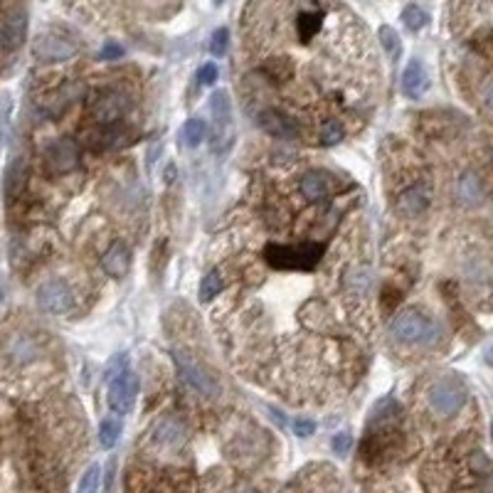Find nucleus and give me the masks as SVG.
Listing matches in <instances>:
<instances>
[{
  "mask_svg": "<svg viewBox=\"0 0 493 493\" xmlns=\"http://www.w3.org/2000/svg\"><path fill=\"white\" fill-rule=\"evenodd\" d=\"M390 336L404 345H434L442 340L439 323L419 309H407L397 314L390 323Z\"/></svg>",
  "mask_w": 493,
  "mask_h": 493,
  "instance_id": "obj_1",
  "label": "nucleus"
},
{
  "mask_svg": "<svg viewBox=\"0 0 493 493\" xmlns=\"http://www.w3.org/2000/svg\"><path fill=\"white\" fill-rule=\"evenodd\" d=\"M323 242H299V245H269L264 249V259L269 267L282 272H311L323 259Z\"/></svg>",
  "mask_w": 493,
  "mask_h": 493,
  "instance_id": "obj_2",
  "label": "nucleus"
},
{
  "mask_svg": "<svg viewBox=\"0 0 493 493\" xmlns=\"http://www.w3.org/2000/svg\"><path fill=\"white\" fill-rule=\"evenodd\" d=\"M178 370H180V377L183 382L190 387L193 392L202 394V397L212 399L220 394V380L210 372V367L200 365L197 360L188 355H178Z\"/></svg>",
  "mask_w": 493,
  "mask_h": 493,
  "instance_id": "obj_3",
  "label": "nucleus"
},
{
  "mask_svg": "<svg viewBox=\"0 0 493 493\" xmlns=\"http://www.w3.org/2000/svg\"><path fill=\"white\" fill-rule=\"evenodd\" d=\"M136 394H138V377L133 375L128 367H123L121 372L109 377L106 402L113 412H118V414L131 412L133 404H136Z\"/></svg>",
  "mask_w": 493,
  "mask_h": 493,
  "instance_id": "obj_4",
  "label": "nucleus"
},
{
  "mask_svg": "<svg viewBox=\"0 0 493 493\" xmlns=\"http://www.w3.org/2000/svg\"><path fill=\"white\" fill-rule=\"evenodd\" d=\"M466 399V390L461 382L456 380H439L429 392V404L439 417H451L461 409Z\"/></svg>",
  "mask_w": 493,
  "mask_h": 493,
  "instance_id": "obj_5",
  "label": "nucleus"
},
{
  "mask_svg": "<svg viewBox=\"0 0 493 493\" xmlns=\"http://www.w3.org/2000/svg\"><path fill=\"white\" fill-rule=\"evenodd\" d=\"M38 304L48 314H67L74 306V296H72V289L62 279H50V282H45L40 287Z\"/></svg>",
  "mask_w": 493,
  "mask_h": 493,
  "instance_id": "obj_6",
  "label": "nucleus"
},
{
  "mask_svg": "<svg viewBox=\"0 0 493 493\" xmlns=\"http://www.w3.org/2000/svg\"><path fill=\"white\" fill-rule=\"evenodd\" d=\"M257 123L267 133L277 138H296L299 136V123L296 118L289 116L287 111H279V109H262L257 113Z\"/></svg>",
  "mask_w": 493,
  "mask_h": 493,
  "instance_id": "obj_7",
  "label": "nucleus"
},
{
  "mask_svg": "<svg viewBox=\"0 0 493 493\" xmlns=\"http://www.w3.org/2000/svg\"><path fill=\"white\" fill-rule=\"evenodd\" d=\"M336 185H338V180L328 170H309L301 178V193L309 200H323V197L336 193Z\"/></svg>",
  "mask_w": 493,
  "mask_h": 493,
  "instance_id": "obj_8",
  "label": "nucleus"
},
{
  "mask_svg": "<svg viewBox=\"0 0 493 493\" xmlns=\"http://www.w3.org/2000/svg\"><path fill=\"white\" fill-rule=\"evenodd\" d=\"M79 163V150L72 141L62 138V141H55L48 148V165L57 173H70V170L77 168Z\"/></svg>",
  "mask_w": 493,
  "mask_h": 493,
  "instance_id": "obj_9",
  "label": "nucleus"
},
{
  "mask_svg": "<svg viewBox=\"0 0 493 493\" xmlns=\"http://www.w3.org/2000/svg\"><path fill=\"white\" fill-rule=\"evenodd\" d=\"M35 55L43 62H62L70 60L74 55V45H70L67 40H62L60 35H43L35 43Z\"/></svg>",
  "mask_w": 493,
  "mask_h": 493,
  "instance_id": "obj_10",
  "label": "nucleus"
},
{
  "mask_svg": "<svg viewBox=\"0 0 493 493\" xmlns=\"http://www.w3.org/2000/svg\"><path fill=\"white\" fill-rule=\"evenodd\" d=\"M402 89L407 96H422L427 94L429 89V74H427V67L422 65L419 60H412L407 67H404V74H402Z\"/></svg>",
  "mask_w": 493,
  "mask_h": 493,
  "instance_id": "obj_11",
  "label": "nucleus"
},
{
  "mask_svg": "<svg viewBox=\"0 0 493 493\" xmlns=\"http://www.w3.org/2000/svg\"><path fill=\"white\" fill-rule=\"evenodd\" d=\"M25 33H28V15L18 10V13L10 15L8 23L0 30V45L5 50H18L25 43Z\"/></svg>",
  "mask_w": 493,
  "mask_h": 493,
  "instance_id": "obj_12",
  "label": "nucleus"
},
{
  "mask_svg": "<svg viewBox=\"0 0 493 493\" xmlns=\"http://www.w3.org/2000/svg\"><path fill=\"white\" fill-rule=\"evenodd\" d=\"M397 207L402 215H419L429 207V190L424 185H417V188H409L399 195Z\"/></svg>",
  "mask_w": 493,
  "mask_h": 493,
  "instance_id": "obj_13",
  "label": "nucleus"
},
{
  "mask_svg": "<svg viewBox=\"0 0 493 493\" xmlns=\"http://www.w3.org/2000/svg\"><path fill=\"white\" fill-rule=\"evenodd\" d=\"M101 264H104V269L111 274V277H123V274H126V269H128V264H131V254H128V249H126L123 242H116V245L104 254Z\"/></svg>",
  "mask_w": 493,
  "mask_h": 493,
  "instance_id": "obj_14",
  "label": "nucleus"
},
{
  "mask_svg": "<svg viewBox=\"0 0 493 493\" xmlns=\"http://www.w3.org/2000/svg\"><path fill=\"white\" fill-rule=\"evenodd\" d=\"M321 25H323V13H316V10H304V13L296 15V33H299L301 43H311V40L318 35Z\"/></svg>",
  "mask_w": 493,
  "mask_h": 493,
  "instance_id": "obj_15",
  "label": "nucleus"
},
{
  "mask_svg": "<svg viewBox=\"0 0 493 493\" xmlns=\"http://www.w3.org/2000/svg\"><path fill=\"white\" fill-rule=\"evenodd\" d=\"M155 442L163 444V446H180L185 442V429L180 422L175 419H163V422L155 427Z\"/></svg>",
  "mask_w": 493,
  "mask_h": 493,
  "instance_id": "obj_16",
  "label": "nucleus"
},
{
  "mask_svg": "<svg viewBox=\"0 0 493 493\" xmlns=\"http://www.w3.org/2000/svg\"><path fill=\"white\" fill-rule=\"evenodd\" d=\"M205 136H207V123L197 116L188 118V121L183 123V128H180V138H183V143L188 148H197L205 141Z\"/></svg>",
  "mask_w": 493,
  "mask_h": 493,
  "instance_id": "obj_17",
  "label": "nucleus"
},
{
  "mask_svg": "<svg viewBox=\"0 0 493 493\" xmlns=\"http://www.w3.org/2000/svg\"><path fill=\"white\" fill-rule=\"evenodd\" d=\"M210 106H212V113H215V121L217 126H227L232 118V101H230V94L222 89H217L215 94L210 99Z\"/></svg>",
  "mask_w": 493,
  "mask_h": 493,
  "instance_id": "obj_18",
  "label": "nucleus"
},
{
  "mask_svg": "<svg viewBox=\"0 0 493 493\" xmlns=\"http://www.w3.org/2000/svg\"><path fill=\"white\" fill-rule=\"evenodd\" d=\"M456 195H459V200L464 202V205H476V202H481V197H484V190H481V183L476 175H464V180L459 183V190H456Z\"/></svg>",
  "mask_w": 493,
  "mask_h": 493,
  "instance_id": "obj_19",
  "label": "nucleus"
},
{
  "mask_svg": "<svg viewBox=\"0 0 493 493\" xmlns=\"http://www.w3.org/2000/svg\"><path fill=\"white\" fill-rule=\"evenodd\" d=\"M377 38H380V45L385 48L390 60H397V57L402 55V40H399V35L394 33L390 25H380V30H377Z\"/></svg>",
  "mask_w": 493,
  "mask_h": 493,
  "instance_id": "obj_20",
  "label": "nucleus"
},
{
  "mask_svg": "<svg viewBox=\"0 0 493 493\" xmlns=\"http://www.w3.org/2000/svg\"><path fill=\"white\" fill-rule=\"evenodd\" d=\"M402 23L407 30H412V33H419V30L424 28V25L429 23V15L424 13L419 5H407V8L402 10Z\"/></svg>",
  "mask_w": 493,
  "mask_h": 493,
  "instance_id": "obj_21",
  "label": "nucleus"
},
{
  "mask_svg": "<svg viewBox=\"0 0 493 493\" xmlns=\"http://www.w3.org/2000/svg\"><path fill=\"white\" fill-rule=\"evenodd\" d=\"M121 437V422L118 419H104L101 427H99V444L104 449H111L113 444Z\"/></svg>",
  "mask_w": 493,
  "mask_h": 493,
  "instance_id": "obj_22",
  "label": "nucleus"
},
{
  "mask_svg": "<svg viewBox=\"0 0 493 493\" xmlns=\"http://www.w3.org/2000/svg\"><path fill=\"white\" fill-rule=\"evenodd\" d=\"M345 136V128L340 121H336V118H331V121L323 123V128L318 131V141L323 143V146H336V143H340Z\"/></svg>",
  "mask_w": 493,
  "mask_h": 493,
  "instance_id": "obj_23",
  "label": "nucleus"
},
{
  "mask_svg": "<svg viewBox=\"0 0 493 493\" xmlns=\"http://www.w3.org/2000/svg\"><path fill=\"white\" fill-rule=\"evenodd\" d=\"M99 484H101V466L92 464L89 469L84 471V476L79 479L77 493H99Z\"/></svg>",
  "mask_w": 493,
  "mask_h": 493,
  "instance_id": "obj_24",
  "label": "nucleus"
},
{
  "mask_svg": "<svg viewBox=\"0 0 493 493\" xmlns=\"http://www.w3.org/2000/svg\"><path fill=\"white\" fill-rule=\"evenodd\" d=\"M220 292H222V277L217 272H210L200 284V301L207 304V301H212Z\"/></svg>",
  "mask_w": 493,
  "mask_h": 493,
  "instance_id": "obj_25",
  "label": "nucleus"
},
{
  "mask_svg": "<svg viewBox=\"0 0 493 493\" xmlns=\"http://www.w3.org/2000/svg\"><path fill=\"white\" fill-rule=\"evenodd\" d=\"M227 48H230V30L227 28L215 30L210 38V52L215 57H222V55H227Z\"/></svg>",
  "mask_w": 493,
  "mask_h": 493,
  "instance_id": "obj_26",
  "label": "nucleus"
},
{
  "mask_svg": "<svg viewBox=\"0 0 493 493\" xmlns=\"http://www.w3.org/2000/svg\"><path fill=\"white\" fill-rule=\"evenodd\" d=\"M217 74H220V72H217V65H202L200 72H197V84H202V87L215 84Z\"/></svg>",
  "mask_w": 493,
  "mask_h": 493,
  "instance_id": "obj_27",
  "label": "nucleus"
},
{
  "mask_svg": "<svg viewBox=\"0 0 493 493\" xmlns=\"http://www.w3.org/2000/svg\"><path fill=\"white\" fill-rule=\"evenodd\" d=\"M292 429L296 437H311V434L316 432V424L311 422V419H294Z\"/></svg>",
  "mask_w": 493,
  "mask_h": 493,
  "instance_id": "obj_28",
  "label": "nucleus"
},
{
  "mask_svg": "<svg viewBox=\"0 0 493 493\" xmlns=\"http://www.w3.org/2000/svg\"><path fill=\"white\" fill-rule=\"evenodd\" d=\"M350 444H353V439H350V434H348V432H340V434H336V437H333V451H336V454H340V456L348 454Z\"/></svg>",
  "mask_w": 493,
  "mask_h": 493,
  "instance_id": "obj_29",
  "label": "nucleus"
},
{
  "mask_svg": "<svg viewBox=\"0 0 493 493\" xmlns=\"http://www.w3.org/2000/svg\"><path fill=\"white\" fill-rule=\"evenodd\" d=\"M123 55V48L118 43H106L104 45V50H101V60H118V57Z\"/></svg>",
  "mask_w": 493,
  "mask_h": 493,
  "instance_id": "obj_30",
  "label": "nucleus"
},
{
  "mask_svg": "<svg viewBox=\"0 0 493 493\" xmlns=\"http://www.w3.org/2000/svg\"><path fill=\"white\" fill-rule=\"evenodd\" d=\"M212 3H215V5H222V3H225V0H212Z\"/></svg>",
  "mask_w": 493,
  "mask_h": 493,
  "instance_id": "obj_31",
  "label": "nucleus"
},
{
  "mask_svg": "<svg viewBox=\"0 0 493 493\" xmlns=\"http://www.w3.org/2000/svg\"><path fill=\"white\" fill-rule=\"evenodd\" d=\"M249 493H257V491H249Z\"/></svg>",
  "mask_w": 493,
  "mask_h": 493,
  "instance_id": "obj_32",
  "label": "nucleus"
}]
</instances>
